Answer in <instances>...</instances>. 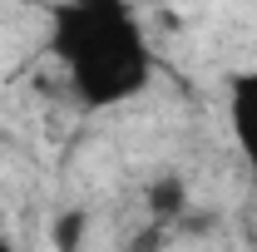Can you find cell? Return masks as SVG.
I'll list each match as a JSON object with an SVG mask.
<instances>
[{"label": "cell", "mask_w": 257, "mask_h": 252, "mask_svg": "<svg viewBox=\"0 0 257 252\" xmlns=\"http://www.w3.org/2000/svg\"><path fill=\"white\" fill-rule=\"evenodd\" d=\"M227 124H232V139H237L242 158L252 163V173H257V69L232 84V94H227Z\"/></svg>", "instance_id": "obj_2"}, {"label": "cell", "mask_w": 257, "mask_h": 252, "mask_svg": "<svg viewBox=\"0 0 257 252\" xmlns=\"http://www.w3.org/2000/svg\"><path fill=\"white\" fill-rule=\"evenodd\" d=\"M50 55L84 104H119L144 94L154 55L139 15L124 0H64L50 15Z\"/></svg>", "instance_id": "obj_1"}, {"label": "cell", "mask_w": 257, "mask_h": 252, "mask_svg": "<svg viewBox=\"0 0 257 252\" xmlns=\"http://www.w3.org/2000/svg\"><path fill=\"white\" fill-rule=\"evenodd\" d=\"M79 227H84V213H69V218L55 227V242H60V247H79Z\"/></svg>", "instance_id": "obj_4"}, {"label": "cell", "mask_w": 257, "mask_h": 252, "mask_svg": "<svg viewBox=\"0 0 257 252\" xmlns=\"http://www.w3.org/2000/svg\"><path fill=\"white\" fill-rule=\"evenodd\" d=\"M188 208V188H183V178L178 173H163L149 183V213L154 218H178Z\"/></svg>", "instance_id": "obj_3"}]
</instances>
